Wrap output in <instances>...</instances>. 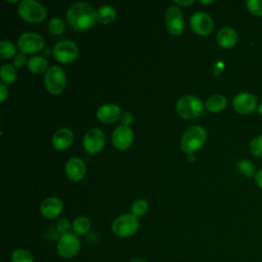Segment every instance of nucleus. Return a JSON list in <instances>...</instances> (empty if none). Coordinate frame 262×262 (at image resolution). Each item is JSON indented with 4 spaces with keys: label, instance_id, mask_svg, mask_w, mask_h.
<instances>
[{
    "label": "nucleus",
    "instance_id": "1",
    "mask_svg": "<svg viewBox=\"0 0 262 262\" xmlns=\"http://www.w3.org/2000/svg\"><path fill=\"white\" fill-rule=\"evenodd\" d=\"M67 20L74 30L85 31L94 25L96 15L90 4L86 2H75L68 9Z\"/></svg>",
    "mask_w": 262,
    "mask_h": 262
},
{
    "label": "nucleus",
    "instance_id": "2",
    "mask_svg": "<svg viewBox=\"0 0 262 262\" xmlns=\"http://www.w3.org/2000/svg\"><path fill=\"white\" fill-rule=\"evenodd\" d=\"M207 133L206 130L199 125L190 126L185 130L181 138V149L190 155L199 150L206 142Z\"/></svg>",
    "mask_w": 262,
    "mask_h": 262
},
{
    "label": "nucleus",
    "instance_id": "3",
    "mask_svg": "<svg viewBox=\"0 0 262 262\" xmlns=\"http://www.w3.org/2000/svg\"><path fill=\"white\" fill-rule=\"evenodd\" d=\"M176 113L183 119H195L203 115L204 104L195 95H184L176 103Z\"/></svg>",
    "mask_w": 262,
    "mask_h": 262
},
{
    "label": "nucleus",
    "instance_id": "4",
    "mask_svg": "<svg viewBox=\"0 0 262 262\" xmlns=\"http://www.w3.org/2000/svg\"><path fill=\"white\" fill-rule=\"evenodd\" d=\"M18 15L28 23H40L46 17L45 7L35 0H23L18 4Z\"/></svg>",
    "mask_w": 262,
    "mask_h": 262
},
{
    "label": "nucleus",
    "instance_id": "5",
    "mask_svg": "<svg viewBox=\"0 0 262 262\" xmlns=\"http://www.w3.org/2000/svg\"><path fill=\"white\" fill-rule=\"evenodd\" d=\"M138 229L137 217L132 213L118 216L112 223V231L119 237H128L133 235Z\"/></svg>",
    "mask_w": 262,
    "mask_h": 262
},
{
    "label": "nucleus",
    "instance_id": "6",
    "mask_svg": "<svg viewBox=\"0 0 262 262\" xmlns=\"http://www.w3.org/2000/svg\"><path fill=\"white\" fill-rule=\"evenodd\" d=\"M44 84L48 92L51 94H59L67 85V76L64 71L57 66L50 67L45 74Z\"/></svg>",
    "mask_w": 262,
    "mask_h": 262
},
{
    "label": "nucleus",
    "instance_id": "7",
    "mask_svg": "<svg viewBox=\"0 0 262 262\" xmlns=\"http://www.w3.org/2000/svg\"><path fill=\"white\" fill-rule=\"evenodd\" d=\"M81 248V242L76 233L68 232L61 234L57 242V253L60 257L69 259L76 256Z\"/></svg>",
    "mask_w": 262,
    "mask_h": 262
},
{
    "label": "nucleus",
    "instance_id": "8",
    "mask_svg": "<svg viewBox=\"0 0 262 262\" xmlns=\"http://www.w3.org/2000/svg\"><path fill=\"white\" fill-rule=\"evenodd\" d=\"M78 53V46L72 40H61L53 47L54 58L62 63H69L74 61L77 58Z\"/></svg>",
    "mask_w": 262,
    "mask_h": 262
},
{
    "label": "nucleus",
    "instance_id": "9",
    "mask_svg": "<svg viewBox=\"0 0 262 262\" xmlns=\"http://www.w3.org/2000/svg\"><path fill=\"white\" fill-rule=\"evenodd\" d=\"M167 31L172 35H181L184 31V19L182 10L175 5L169 6L165 13Z\"/></svg>",
    "mask_w": 262,
    "mask_h": 262
},
{
    "label": "nucleus",
    "instance_id": "10",
    "mask_svg": "<svg viewBox=\"0 0 262 262\" xmlns=\"http://www.w3.org/2000/svg\"><path fill=\"white\" fill-rule=\"evenodd\" d=\"M18 49L25 54L39 52L44 47V39L41 35L34 32L24 33L17 42Z\"/></svg>",
    "mask_w": 262,
    "mask_h": 262
},
{
    "label": "nucleus",
    "instance_id": "11",
    "mask_svg": "<svg viewBox=\"0 0 262 262\" xmlns=\"http://www.w3.org/2000/svg\"><path fill=\"white\" fill-rule=\"evenodd\" d=\"M189 24L192 31L200 36H208L214 28L212 17L204 11L194 12L190 17Z\"/></svg>",
    "mask_w": 262,
    "mask_h": 262
},
{
    "label": "nucleus",
    "instance_id": "12",
    "mask_svg": "<svg viewBox=\"0 0 262 262\" xmlns=\"http://www.w3.org/2000/svg\"><path fill=\"white\" fill-rule=\"evenodd\" d=\"M105 144V135L98 128L90 129L86 132L83 138V146L89 154L100 151Z\"/></svg>",
    "mask_w": 262,
    "mask_h": 262
},
{
    "label": "nucleus",
    "instance_id": "13",
    "mask_svg": "<svg viewBox=\"0 0 262 262\" xmlns=\"http://www.w3.org/2000/svg\"><path fill=\"white\" fill-rule=\"evenodd\" d=\"M257 106L256 97L248 92H242L232 99L233 110L241 115H249L255 111Z\"/></svg>",
    "mask_w": 262,
    "mask_h": 262
},
{
    "label": "nucleus",
    "instance_id": "14",
    "mask_svg": "<svg viewBox=\"0 0 262 262\" xmlns=\"http://www.w3.org/2000/svg\"><path fill=\"white\" fill-rule=\"evenodd\" d=\"M112 142L118 149L124 150L130 147L133 142V132L129 126L121 125L117 127L112 135Z\"/></svg>",
    "mask_w": 262,
    "mask_h": 262
},
{
    "label": "nucleus",
    "instance_id": "15",
    "mask_svg": "<svg viewBox=\"0 0 262 262\" xmlns=\"http://www.w3.org/2000/svg\"><path fill=\"white\" fill-rule=\"evenodd\" d=\"M64 171L70 180L79 181L85 175V172H86L85 163L83 162L82 159L78 157H73L67 162Z\"/></svg>",
    "mask_w": 262,
    "mask_h": 262
},
{
    "label": "nucleus",
    "instance_id": "16",
    "mask_svg": "<svg viewBox=\"0 0 262 262\" xmlns=\"http://www.w3.org/2000/svg\"><path fill=\"white\" fill-rule=\"evenodd\" d=\"M63 209V204L58 198L50 196L46 198L40 205V212L46 218H55L57 217Z\"/></svg>",
    "mask_w": 262,
    "mask_h": 262
},
{
    "label": "nucleus",
    "instance_id": "17",
    "mask_svg": "<svg viewBox=\"0 0 262 262\" xmlns=\"http://www.w3.org/2000/svg\"><path fill=\"white\" fill-rule=\"evenodd\" d=\"M97 119L105 124H111L121 117V108L115 103H106L99 106L96 111Z\"/></svg>",
    "mask_w": 262,
    "mask_h": 262
},
{
    "label": "nucleus",
    "instance_id": "18",
    "mask_svg": "<svg viewBox=\"0 0 262 262\" xmlns=\"http://www.w3.org/2000/svg\"><path fill=\"white\" fill-rule=\"evenodd\" d=\"M74 134L70 128L63 127L55 131L52 136V144L57 150H63L73 143Z\"/></svg>",
    "mask_w": 262,
    "mask_h": 262
},
{
    "label": "nucleus",
    "instance_id": "19",
    "mask_svg": "<svg viewBox=\"0 0 262 262\" xmlns=\"http://www.w3.org/2000/svg\"><path fill=\"white\" fill-rule=\"evenodd\" d=\"M237 40H238V36L236 31L230 27L222 28L221 30H219L216 36V41L218 45L225 49L233 47L236 44Z\"/></svg>",
    "mask_w": 262,
    "mask_h": 262
},
{
    "label": "nucleus",
    "instance_id": "20",
    "mask_svg": "<svg viewBox=\"0 0 262 262\" xmlns=\"http://www.w3.org/2000/svg\"><path fill=\"white\" fill-rule=\"evenodd\" d=\"M96 20L101 25L111 24L116 18V10L111 5H101L95 11Z\"/></svg>",
    "mask_w": 262,
    "mask_h": 262
},
{
    "label": "nucleus",
    "instance_id": "21",
    "mask_svg": "<svg viewBox=\"0 0 262 262\" xmlns=\"http://www.w3.org/2000/svg\"><path fill=\"white\" fill-rule=\"evenodd\" d=\"M227 100L224 95L214 94L206 101V108L211 113H219L225 108Z\"/></svg>",
    "mask_w": 262,
    "mask_h": 262
},
{
    "label": "nucleus",
    "instance_id": "22",
    "mask_svg": "<svg viewBox=\"0 0 262 262\" xmlns=\"http://www.w3.org/2000/svg\"><path fill=\"white\" fill-rule=\"evenodd\" d=\"M29 70L34 74H40L46 70H48V60L44 56L35 55L31 57L28 61Z\"/></svg>",
    "mask_w": 262,
    "mask_h": 262
},
{
    "label": "nucleus",
    "instance_id": "23",
    "mask_svg": "<svg viewBox=\"0 0 262 262\" xmlns=\"http://www.w3.org/2000/svg\"><path fill=\"white\" fill-rule=\"evenodd\" d=\"M90 226H91L90 220L85 216L77 217L74 220L73 224H72L73 231L76 234H85V233H87L90 229Z\"/></svg>",
    "mask_w": 262,
    "mask_h": 262
},
{
    "label": "nucleus",
    "instance_id": "24",
    "mask_svg": "<svg viewBox=\"0 0 262 262\" xmlns=\"http://www.w3.org/2000/svg\"><path fill=\"white\" fill-rule=\"evenodd\" d=\"M0 77L3 83L12 84L16 79V70L9 63H4L0 70Z\"/></svg>",
    "mask_w": 262,
    "mask_h": 262
},
{
    "label": "nucleus",
    "instance_id": "25",
    "mask_svg": "<svg viewBox=\"0 0 262 262\" xmlns=\"http://www.w3.org/2000/svg\"><path fill=\"white\" fill-rule=\"evenodd\" d=\"M16 46L13 42L9 40H2L0 41V56L3 59L10 58L15 56L16 54Z\"/></svg>",
    "mask_w": 262,
    "mask_h": 262
},
{
    "label": "nucleus",
    "instance_id": "26",
    "mask_svg": "<svg viewBox=\"0 0 262 262\" xmlns=\"http://www.w3.org/2000/svg\"><path fill=\"white\" fill-rule=\"evenodd\" d=\"M236 169L243 176H246V177H252V176H255L256 174L255 167L253 163L249 160L238 161L236 164Z\"/></svg>",
    "mask_w": 262,
    "mask_h": 262
},
{
    "label": "nucleus",
    "instance_id": "27",
    "mask_svg": "<svg viewBox=\"0 0 262 262\" xmlns=\"http://www.w3.org/2000/svg\"><path fill=\"white\" fill-rule=\"evenodd\" d=\"M11 262H34L33 255L25 249H17L11 254Z\"/></svg>",
    "mask_w": 262,
    "mask_h": 262
},
{
    "label": "nucleus",
    "instance_id": "28",
    "mask_svg": "<svg viewBox=\"0 0 262 262\" xmlns=\"http://www.w3.org/2000/svg\"><path fill=\"white\" fill-rule=\"evenodd\" d=\"M147 210H148L147 202L142 199L135 201L131 206V212L136 217L143 216L147 212Z\"/></svg>",
    "mask_w": 262,
    "mask_h": 262
},
{
    "label": "nucleus",
    "instance_id": "29",
    "mask_svg": "<svg viewBox=\"0 0 262 262\" xmlns=\"http://www.w3.org/2000/svg\"><path fill=\"white\" fill-rule=\"evenodd\" d=\"M48 29L52 34H61L64 30V21L59 17H53L48 23Z\"/></svg>",
    "mask_w": 262,
    "mask_h": 262
},
{
    "label": "nucleus",
    "instance_id": "30",
    "mask_svg": "<svg viewBox=\"0 0 262 262\" xmlns=\"http://www.w3.org/2000/svg\"><path fill=\"white\" fill-rule=\"evenodd\" d=\"M250 150L253 156L262 159V135H258L252 139Z\"/></svg>",
    "mask_w": 262,
    "mask_h": 262
},
{
    "label": "nucleus",
    "instance_id": "31",
    "mask_svg": "<svg viewBox=\"0 0 262 262\" xmlns=\"http://www.w3.org/2000/svg\"><path fill=\"white\" fill-rule=\"evenodd\" d=\"M246 6L253 15L262 16V0H248Z\"/></svg>",
    "mask_w": 262,
    "mask_h": 262
},
{
    "label": "nucleus",
    "instance_id": "32",
    "mask_svg": "<svg viewBox=\"0 0 262 262\" xmlns=\"http://www.w3.org/2000/svg\"><path fill=\"white\" fill-rule=\"evenodd\" d=\"M70 228H71V224H70L69 220L66 219V218L59 219V220L57 221V223H56V229H57V231H58L59 233H61V234L68 233L69 230H70Z\"/></svg>",
    "mask_w": 262,
    "mask_h": 262
},
{
    "label": "nucleus",
    "instance_id": "33",
    "mask_svg": "<svg viewBox=\"0 0 262 262\" xmlns=\"http://www.w3.org/2000/svg\"><path fill=\"white\" fill-rule=\"evenodd\" d=\"M13 62H14V66L17 68V69H21L26 62H27V56L25 53L20 52V53H17L15 56H14V59H13Z\"/></svg>",
    "mask_w": 262,
    "mask_h": 262
},
{
    "label": "nucleus",
    "instance_id": "34",
    "mask_svg": "<svg viewBox=\"0 0 262 262\" xmlns=\"http://www.w3.org/2000/svg\"><path fill=\"white\" fill-rule=\"evenodd\" d=\"M133 121V115L130 113V112H125L123 115H122V118H121V122H122V125L124 126H129Z\"/></svg>",
    "mask_w": 262,
    "mask_h": 262
},
{
    "label": "nucleus",
    "instance_id": "35",
    "mask_svg": "<svg viewBox=\"0 0 262 262\" xmlns=\"http://www.w3.org/2000/svg\"><path fill=\"white\" fill-rule=\"evenodd\" d=\"M0 93H1L0 102L3 103L5 101V99L7 98V96H8V90H7V88H6V86L4 85L3 82L0 83Z\"/></svg>",
    "mask_w": 262,
    "mask_h": 262
},
{
    "label": "nucleus",
    "instance_id": "36",
    "mask_svg": "<svg viewBox=\"0 0 262 262\" xmlns=\"http://www.w3.org/2000/svg\"><path fill=\"white\" fill-rule=\"evenodd\" d=\"M254 178H255L256 184L262 189V169H260L258 172H256Z\"/></svg>",
    "mask_w": 262,
    "mask_h": 262
},
{
    "label": "nucleus",
    "instance_id": "37",
    "mask_svg": "<svg viewBox=\"0 0 262 262\" xmlns=\"http://www.w3.org/2000/svg\"><path fill=\"white\" fill-rule=\"evenodd\" d=\"M176 4H179V5H189L191 3H193L192 0H187V1H174Z\"/></svg>",
    "mask_w": 262,
    "mask_h": 262
},
{
    "label": "nucleus",
    "instance_id": "38",
    "mask_svg": "<svg viewBox=\"0 0 262 262\" xmlns=\"http://www.w3.org/2000/svg\"><path fill=\"white\" fill-rule=\"evenodd\" d=\"M129 262H147V261L144 260V259H142V258H134V259L130 260Z\"/></svg>",
    "mask_w": 262,
    "mask_h": 262
},
{
    "label": "nucleus",
    "instance_id": "39",
    "mask_svg": "<svg viewBox=\"0 0 262 262\" xmlns=\"http://www.w3.org/2000/svg\"><path fill=\"white\" fill-rule=\"evenodd\" d=\"M258 113L262 116V102L258 105Z\"/></svg>",
    "mask_w": 262,
    "mask_h": 262
},
{
    "label": "nucleus",
    "instance_id": "40",
    "mask_svg": "<svg viewBox=\"0 0 262 262\" xmlns=\"http://www.w3.org/2000/svg\"><path fill=\"white\" fill-rule=\"evenodd\" d=\"M201 3H203V4H210V3H212L213 1H200Z\"/></svg>",
    "mask_w": 262,
    "mask_h": 262
},
{
    "label": "nucleus",
    "instance_id": "41",
    "mask_svg": "<svg viewBox=\"0 0 262 262\" xmlns=\"http://www.w3.org/2000/svg\"><path fill=\"white\" fill-rule=\"evenodd\" d=\"M188 157H189V161H190V162H192V161H194V157H193V156H192V155H191V154H190V155H189V156H188Z\"/></svg>",
    "mask_w": 262,
    "mask_h": 262
}]
</instances>
